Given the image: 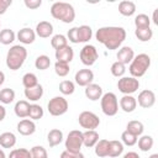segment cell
<instances>
[{
	"label": "cell",
	"mask_w": 158,
	"mask_h": 158,
	"mask_svg": "<svg viewBox=\"0 0 158 158\" xmlns=\"http://www.w3.org/2000/svg\"><path fill=\"white\" fill-rule=\"evenodd\" d=\"M95 38L109 51H115L118 49L126 40V30L120 26H104L96 31Z\"/></svg>",
	"instance_id": "6da1fadb"
},
{
	"label": "cell",
	"mask_w": 158,
	"mask_h": 158,
	"mask_svg": "<svg viewBox=\"0 0 158 158\" xmlns=\"http://www.w3.org/2000/svg\"><path fill=\"white\" fill-rule=\"evenodd\" d=\"M51 15L53 19L59 20L64 23H72L75 19V10L73 5L64 1H56L51 6Z\"/></svg>",
	"instance_id": "7a4b0ae2"
},
{
	"label": "cell",
	"mask_w": 158,
	"mask_h": 158,
	"mask_svg": "<svg viewBox=\"0 0 158 158\" xmlns=\"http://www.w3.org/2000/svg\"><path fill=\"white\" fill-rule=\"evenodd\" d=\"M26 58L27 49L21 44H15L6 53V67L10 70H17L23 65Z\"/></svg>",
	"instance_id": "3957f363"
},
{
	"label": "cell",
	"mask_w": 158,
	"mask_h": 158,
	"mask_svg": "<svg viewBox=\"0 0 158 158\" xmlns=\"http://www.w3.org/2000/svg\"><path fill=\"white\" fill-rule=\"evenodd\" d=\"M149 67H151V57L146 53H139L133 57L132 62L128 65V72L131 77L138 79L146 74Z\"/></svg>",
	"instance_id": "277c9868"
},
{
	"label": "cell",
	"mask_w": 158,
	"mask_h": 158,
	"mask_svg": "<svg viewBox=\"0 0 158 158\" xmlns=\"http://www.w3.org/2000/svg\"><path fill=\"white\" fill-rule=\"evenodd\" d=\"M100 105H101V111L106 116H115L118 111V100L116 94L109 91L102 94L100 99Z\"/></svg>",
	"instance_id": "5b68a950"
},
{
	"label": "cell",
	"mask_w": 158,
	"mask_h": 158,
	"mask_svg": "<svg viewBox=\"0 0 158 158\" xmlns=\"http://www.w3.org/2000/svg\"><path fill=\"white\" fill-rule=\"evenodd\" d=\"M68 107H69V104H68L67 99H64L63 96H54L47 104L48 112L52 116H62V115H64L68 111Z\"/></svg>",
	"instance_id": "8992f818"
},
{
	"label": "cell",
	"mask_w": 158,
	"mask_h": 158,
	"mask_svg": "<svg viewBox=\"0 0 158 158\" xmlns=\"http://www.w3.org/2000/svg\"><path fill=\"white\" fill-rule=\"evenodd\" d=\"M65 146V151L69 152H80L81 147H83V132L79 130H72L64 142Z\"/></svg>",
	"instance_id": "52a82bcc"
},
{
	"label": "cell",
	"mask_w": 158,
	"mask_h": 158,
	"mask_svg": "<svg viewBox=\"0 0 158 158\" xmlns=\"http://www.w3.org/2000/svg\"><path fill=\"white\" fill-rule=\"evenodd\" d=\"M139 88V80L133 77H122L117 81V89L123 95H132Z\"/></svg>",
	"instance_id": "ba28073f"
},
{
	"label": "cell",
	"mask_w": 158,
	"mask_h": 158,
	"mask_svg": "<svg viewBox=\"0 0 158 158\" xmlns=\"http://www.w3.org/2000/svg\"><path fill=\"white\" fill-rule=\"evenodd\" d=\"M79 125L85 130H95L100 125V118L91 111H81L78 117Z\"/></svg>",
	"instance_id": "9c48e42d"
},
{
	"label": "cell",
	"mask_w": 158,
	"mask_h": 158,
	"mask_svg": "<svg viewBox=\"0 0 158 158\" xmlns=\"http://www.w3.org/2000/svg\"><path fill=\"white\" fill-rule=\"evenodd\" d=\"M79 57H80V60H81V63L84 65L90 67V65L95 64V62L98 60L99 53H98V49H96L95 46H93V44H85L80 49Z\"/></svg>",
	"instance_id": "30bf717a"
},
{
	"label": "cell",
	"mask_w": 158,
	"mask_h": 158,
	"mask_svg": "<svg viewBox=\"0 0 158 158\" xmlns=\"http://www.w3.org/2000/svg\"><path fill=\"white\" fill-rule=\"evenodd\" d=\"M136 101L141 107L149 109L156 104V94L149 89H144L138 94V98L136 99Z\"/></svg>",
	"instance_id": "8fae6325"
},
{
	"label": "cell",
	"mask_w": 158,
	"mask_h": 158,
	"mask_svg": "<svg viewBox=\"0 0 158 158\" xmlns=\"http://www.w3.org/2000/svg\"><path fill=\"white\" fill-rule=\"evenodd\" d=\"M75 83L79 85V86H86L89 84L93 83L94 80V73L91 69L89 68H84V69H79L77 73H75Z\"/></svg>",
	"instance_id": "7c38bea8"
},
{
	"label": "cell",
	"mask_w": 158,
	"mask_h": 158,
	"mask_svg": "<svg viewBox=\"0 0 158 158\" xmlns=\"http://www.w3.org/2000/svg\"><path fill=\"white\" fill-rule=\"evenodd\" d=\"M56 59L57 62H62V63H70L74 58V51L70 46H64L59 49H56Z\"/></svg>",
	"instance_id": "4fadbf2b"
},
{
	"label": "cell",
	"mask_w": 158,
	"mask_h": 158,
	"mask_svg": "<svg viewBox=\"0 0 158 158\" xmlns=\"http://www.w3.org/2000/svg\"><path fill=\"white\" fill-rule=\"evenodd\" d=\"M36 131V123L35 121L30 118H22L17 123V132L22 136H31Z\"/></svg>",
	"instance_id": "5bb4252c"
},
{
	"label": "cell",
	"mask_w": 158,
	"mask_h": 158,
	"mask_svg": "<svg viewBox=\"0 0 158 158\" xmlns=\"http://www.w3.org/2000/svg\"><path fill=\"white\" fill-rule=\"evenodd\" d=\"M135 57V52L133 49L130 47V46H123V47H120L118 48V52L116 54V58H117V62L122 63V64H130L132 62Z\"/></svg>",
	"instance_id": "9a60e30c"
},
{
	"label": "cell",
	"mask_w": 158,
	"mask_h": 158,
	"mask_svg": "<svg viewBox=\"0 0 158 158\" xmlns=\"http://www.w3.org/2000/svg\"><path fill=\"white\" fill-rule=\"evenodd\" d=\"M16 38L22 43V44H31L35 42L36 40V32L30 28V27H23L21 28L17 35H16Z\"/></svg>",
	"instance_id": "2e32d148"
},
{
	"label": "cell",
	"mask_w": 158,
	"mask_h": 158,
	"mask_svg": "<svg viewBox=\"0 0 158 158\" xmlns=\"http://www.w3.org/2000/svg\"><path fill=\"white\" fill-rule=\"evenodd\" d=\"M85 96L91 100V101H98L99 99H101L102 96V88L99 85V84H95V83H91L89 85L85 86Z\"/></svg>",
	"instance_id": "e0dca14e"
},
{
	"label": "cell",
	"mask_w": 158,
	"mask_h": 158,
	"mask_svg": "<svg viewBox=\"0 0 158 158\" xmlns=\"http://www.w3.org/2000/svg\"><path fill=\"white\" fill-rule=\"evenodd\" d=\"M118 106L122 109V111L130 114V112H133L137 107V101H136V98L132 96V95H123L120 101H118Z\"/></svg>",
	"instance_id": "ac0fdd59"
},
{
	"label": "cell",
	"mask_w": 158,
	"mask_h": 158,
	"mask_svg": "<svg viewBox=\"0 0 158 158\" xmlns=\"http://www.w3.org/2000/svg\"><path fill=\"white\" fill-rule=\"evenodd\" d=\"M35 32H36V36L41 38H48L53 33V25L49 21H41L37 23Z\"/></svg>",
	"instance_id": "d6986e66"
},
{
	"label": "cell",
	"mask_w": 158,
	"mask_h": 158,
	"mask_svg": "<svg viewBox=\"0 0 158 158\" xmlns=\"http://www.w3.org/2000/svg\"><path fill=\"white\" fill-rule=\"evenodd\" d=\"M99 141V133L95 130H86L83 132V146L91 148Z\"/></svg>",
	"instance_id": "ffe728a7"
},
{
	"label": "cell",
	"mask_w": 158,
	"mask_h": 158,
	"mask_svg": "<svg viewBox=\"0 0 158 158\" xmlns=\"http://www.w3.org/2000/svg\"><path fill=\"white\" fill-rule=\"evenodd\" d=\"M30 102L27 100H19L16 104H15V107H14V111H15V115L20 118H25V117H28V112H30Z\"/></svg>",
	"instance_id": "44dd1931"
},
{
	"label": "cell",
	"mask_w": 158,
	"mask_h": 158,
	"mask_svg": "<svg viewBox=\"0 0 158 158\" xmlns=\"http://www.w3.org/2000/svg\"><path fill=\"white\" fill-rule=\"evenodd\" d=\"M25 96L30 101H38L43 96V86L41 84H37L33 88L25 89Z\"/></svg>",
	"instance_id": "7402d4cb"
},
{
	"label": "cell",
	"mask_w": 158,
	"mask_h": 158,
	"mask_svg": "<svg viewBox=\"0 0 158 158\" xmlns=\"http://www.w3.org/2000/svg\"><path fill=\"white\" fill-rule=\"evenodd\" d=\"M118 12L122 16H132L136 12V4L131 0H123L118 4Z\"/></svg>",
	"instance_id": "603a6c76"
},
{
	"label": "cell",
	"mask_w": 158,
	"mask_h": 158,
	"mask_svg": "<svg viewBox=\"0 0 158 158\" xmlns=\"http://www.w3.org/2000/svg\"><path fill=\"white\" fill-rule=\"evenodd\" d=\"M63 141V132L59 128H52L47 135V142L49 147H56Z\"/></svg>",
	"instance_id": "cb8c5ba5"
},
{
	"label": "cell",
	"mask_w": 158,
	"mask_h": 158,
	"mask_svg": "<svg viewBox=\"0 0 158 158\" xmlns=\"http://www.w3.org/2000/svg\"><path fill=\"white\" fill-rule=\"evenodd\" d=\"M93 37V30L88 25H81L78 27V42L79 43H86Z\"/></svg>",
	"instance_id": "d4e9b609"
},
{
	"label": "cell",
	"mask_w": 158,
	"mask_h": 158,
	"mask_svg": "<svg viewBox=\"0 0 158 158\" xmlns=\"http://www.w3.org/2000/svg\"><path fill=\"white\" fill-rule=\"evenodd\" d=\"M122 152H123V144L121 141H117V139L109 141V156L107 157L116 158V157H120Z\"/></svg>",
	"instance_id": "484cf974"
},
{
	"label": "cell",
	"mask_w": 158,
	"mask_h": 158,
	"mask_svg": "<svg viewBox=\"0 0 158 158\" xmlns=\"http://www.w3.org/2000/svg\"><path fill=\"white\" fill-rule=\"evenodd\" d=\"M126 131H128L130 133L135 135L136 137H139L142 136L143 131H144V126L141 121H137V120H131L127 122V126H126Z\"/></svg>",
	"instance_id": "4316f807"
},
{
	"label": "cell",
	"mask_w": 158,
	"mask_h": 158,
	"mask_svg": "<svg viewBox=\"0 0 158 158\" xmlns=\"http://www.w3.org/2000/svg\"><path fill=\"white\" fill-rule=\"evenodd\" d=\"M16 144V136L12 132H2L0 135V146L2 148H12Z\"/></svg>",
	"instance_id": "83f0119b"
},
{
	"label": "cell",
	"mask_w": 158,
	"mask_h": 158,
	"mask_svg": "<svg viewBox=\"0 0 158 158\" xmlns=\"http://www.w3.org/2000/svg\"><path fill=\"white\" fill-rule=\"evenodd\" d=\"M137 142H138V148H139L142 152H148V151H151L152 147H153V144H154V139H153V137L149 136V135H142V136L137 139Z\"/></svg>",
	"instance_id": "f1b7e54d"
},
{
	"label": "cell",
	"mask_w": 158,
	"mask_h": 158,
	"mask_svg": "<svg viewBox=\"0 0 158 158\" xmlns=\"http://www.w3.org/2000/svg\"><path fill=\"white\" fill-rule=\"evenodd\" d=\"M95 154L100 158L107 157L109 156V141L107 139H99L96 144L94 146Z\"/></svg>",
	"instance_id": "f546056e"
},
{
	"label": "cell",
	"mask_w": 158,
	"mask_h": 158,
	"mask_svg": "<svg viewBox=\"0 0 158 158\" xmlns=\"http://www.w3.org/2000/svg\"><path fill=\"white\" fill-rule=\"evenodd\" d=\"M16 40V33L10 28H4L0 31V43L9 46Z\"/></svg>",
	"instance_id": "4dcf8cb0"
},
{
	"label": "cell",
	"mask_w": 158,
	"mask_h": 158,
	"mask_svg": "<svg viewBox=\"0 0 158 158\" xmlns=\"http://www.w3.org/2000/svg\"><path fill=\"white\" fill-rule=\"evenodd\" d=\"M135 35H136V37L141 42H148L153 37V31L151 30V27H147V28H136L135 30Z\"/></svg>",
	"instance_id": "1f68e13d"
},
{
	"label": "cell",
	"mask_w": 158,
	"mask_h": 158,
	"mask_svg": "<svg viewBox=\"0 0 158 158\" xmlns=\"http://www.w3.org/2000/svg\"><path fill=\"white\" fill-rule=\"evenodd\" d=\"M43 115H44V111H43L41 105H38V104H31L30 105V112H28L30 120H32V121L40 120L43 117Z\"/></svg>",
	"instance_id": "d6a6232c"
},
{
	"label": "cell",
	"mask_w": 158,
	"mask_h": 158,
	"mask_svg": "<svg viewBox=\"0 0 158 158\" xmlns=\"http://www.w3.org/2000/svg\"><path fill=\"white\" fill-rule=\"evenodd\" d=\"M15 100V91L10 88H4L0 90V102L1 104H11Z\"/></svg>",
	"instance_id": "836d02e7"
},
{
	"label": "cell",
	"mask_w": 158,
	"mask_h": 158,
	"mask_svg": "<svg viewBox=\"0 0 158 158\" xmlns=\"http://www.w3.org/2000/svg\"><path fill=\"white\" fill-rule=\"evenodd\" d=\"M51 46L54 49H59V48H62L64 46H68V40H67V37L64 35H60V33L54 35L51 38Z\"/></svg>",
	"instance_id": "e575fe53"
},
{
	"label": "cell",
	"mask_w": 158,
	"mask_h": 158,
	"mask_svg": "<svg viewBox=\"0 0 158 158\" xmlns=\"http://www.w3.org/2000/svg\"><path fill=\"white\" fill-rule=\"evenodd\" d=\"M135 26L136 28H147L151 26V19L146 14H138L135 17Z\"/></svg>",
	"instance_id": "d590c367"
},
{
	"label": "cell",
	"mask_w": 158,
	"mask_h": 158,
	"mask_svg": "<svg viewBox=\"0 0 158 158\" xmlns=\"http://www.w3.org/2000/svg\"><path fill=\"white\" fill-rule=\"evenodd\" d=\"M49 65H51V59H49V57L46 56V54L38 56V57L36 58V60H35V67H36L37 69H40V70H46V69L49 68Z\"/></svg>",
	"instance_id": "8d00e7d4"
},
{
	"label": "cell",
	"mask_w": 158,
	"mask_h": 158,
	"mask_svg": "<svg viewBox=\"0 0 158 158\" xmlns=\"http://www.w3.org/2000/svg\"><path fill=\"white\" fill-rule=\"evenodd\" d=\"M110 72H111V74H112L114 77H116V78H122L123 74L126 73V65L116 60V62H114V63L111 64Z\"/></svg>",
	"instance_id": "74e56055"
},
{
	"label": "cell",
	"mask_w": 158,
	"mask_h": 158,
	"mask_svg": "<svg viewBox=\"0 0 158 158\" xmlns=\"http://www.w3.org/2000/svg\"><path fill=\"white\" fill-rule=\"evenodd\" d=\"M22 84L25 86V89H28V88H33L38 84V79H37V75L35 73H26L23 77H22Z\"/></svg>",
	"instance_id": "f35d334b"
},
{
	"label": "cell",
	"mask_w": 158,
	"mask_h": 158,
	"mask_svg": "<svg viewBox=\"0 0 158 158\" xmlns=\"http://www.w3.org/2000/svg\"><path fill=\"white\" fill-rule=\"evenodd\" d=\"M59 91L63 95H72L75 91V85L72 80H62L59 84Z\"/></svg>",
	"instance_id": "ab89813d"
},
{
	"label": "cell",
	"mask_w": 158,
	"mask_h": 158,
	"mask_svg": "<svg viewBox=\"0 0 158 158\" xmlns=\"http://www.w3.org/2000/svg\"><path fill=\"white\" fill-rule=\"evenodd\" d=\"M137 139H138V137H136L135 135L130 133V132L126 131V130L121 133V142H122V144H125V146L132 147V146H135V144L137 143Z\"/></svg>",
	"instance_id": "60d3db41"
},
{
	"label": "cell",
	"mask_w": 158,
	"mask_h": 158,
	"mask_svg": "<svg viewBox=\"0 0 158 158\" xmlns=\"http://www.w3.org/2000/svg\"><path fill=\"white\" fill-rule=\"evenodd\" d=\"M54 72L58 77H67L70 72L69 64L68 63H62V62H56L54 63Z\"/></svg>",
	"instance_id": "b9f144b4"
},
{
	"label": "cell",
	"mask_w": 158,
	"mask_h": 158,
	"mask_svg": "<svg viewBox=\"0 0 158 158\" xmlns=\"http://www.w3.org/2000/svg\"><path fill=\"white\" fill-rule=\"evenodd\" d=\"M7 158H31V153L26 148H15L9 153Z\"/></svg>",
	"instance_id": "7bdbcfd3"
},
{
	"label": "cell",
	"mask_w": 158,
	"mask_h": 158,
	"mask_svg": "<svg viewBox=\"0 0 158 158\" xmlns=\"http://www.w3.org/2000/svg\"><path fill=\"white\" fill-rule=\"evenodd\" d=\"M31 158H48V153L44 147L42 146H33L30 149Z\"/></svg>",
	"instance_id": "ee69618b"
},
{
	"label": "cell",
	"mask_w": 158,
	"mask_h": 158,
	"mask_svg": "<svg viewBox=\"0 0 158 158\" xmlns=\"http://www.w3.org/2000/svg\"><path fill=\"white\" fill-rule=\"evenodd\" d=\"M67 40H69L72 43H79L78 42V27H72L67 32Z\"/></svg>",
	"instance_id": "f6af8a7d"
},
{
	"label": "cell",
	"mask_w": 158,
	"mask_h": 158,
	"mask_svg": "<svg viewBox=\"0 0 158 158\" xmlns=\"http://www.w3.org/2000/svg\"><path fill=\"white\" fill-rule=\"evenodd\" d=\"M59 158H85V157H84V154L81 152L74 153V152H69V151H63L60 153Z\"/></svg>",
	"instance_id": "bcb514c9"
},
{
	"label": "cell",
	"mask_w": 158,
	"mask_h": 158,
	"mask_svg": "<svg viewBox=\"0 0 158 158\" xmlns=\"http://www.w3.org/2000/svg\"><path fill=\"white\" fill-rule=\"evenodd\" d=\"M23 4H25V6L27 9L36 10V9H38L42 5V0H25Z\"/></svg>",
	"instance_id": "7dc6e473"
},
{
	"label": "cell",
	"mask_w": 158,
	"mask_h": 158,
	"mask_svg": "<svg viewBox=\"0 0 158 158\" xmlns=\"http://www.w3.org/2000/svg\"><path fill=\"white\" fill-rule=\"evenodd\" d=\"M12 0H0V15H4L11 6Z\"/></svg>",
	"instance_id": "c3c4849f"
},
{
	"label": "cell",
	"mask_w": 158,
	"mask_h": 158,
	"mask_svg": "<svg viewBox=\"0 0 158 158\" xmlns=\"http://www.w3.org/2000/svg\"><path fill=\"white\" fill-rule=\"evenodd\" d=\"M122 158H141V157L138 156V153H137V152H133V151H131V152H127V153H125Z\"/></svg>",
	"instance_id": "681fc988"
},
{
	"label": "cell",
	"mask_w": 158,
	"mask_h": 158,
	"mask_svg": "<svg viewBox=\"0 0 158 158\" xmlns=\"http://www.w3.org/2000/svg\"><path fill=\"white\" fill-rule=\"evenodd\" d=\"M152 22H153L154 25H158V9H154V11H153Z\"/></svg>",
	"instance_id": "f907efd6"
},
{
	"label": "cell",
	"mask_w": 158,
	"mask_h": 158,
	"mask_svg": "<svg viewBox=\"0 0 158 158\" xmlns=\"http://www.w3.org/2000/svg\"><path fill=\"white\" fill-rule=\"evenodd\" d=\"M6 116V109L4 107V105H0V122L5 118Z\"/></svg>",
	"instance_id": "816d5d0a"
},
{
	"label": "cell",
	"mask_w": 158,
	"mask_h": 158,
	"mask_svg": "<svg viewBox=\"0 0 158 158\" xmlns=\"http://www.w3.org/2000/svg\"><path fill=\"white\" fill-rule=\"evenodd\" d=\"M4 81H5V74H4V72L0 70V86L4 84Z\"/></svg>",
	"instance_id": "f5cc1de1"
},
{
	"label": "cell",
	"mask_w": 158,
	"mask_h": 158,
	"mask_svg": "<svg viewBox=\"0 0 158 158\" xmlns=\"http://www.w3.org/2000/svg\"><path fill=\"white\" fill-rule=\"evenodd\" d=\"M0 158H6V154H5V152L2 149H0Z\"/></svg>",
	"instance_id": "db71d44e"
},
{
	"label": "cell",
	"mask_w": 158,
	"mask_h": 158,
	"mask_svg": "<svg viewBox=\"0 0 158 158\" xmlns=\"http://www.w3.org/2000/svg\"><path fill=\"white\" fill-rule=\"evenodd\" d=\"M148 158H158V153H153V154H151Z\"/></svg>",
	"instance_id": "11a10c76"
},
{
	"label": "cell",
	"mask_w": 158,
	"mask_h": 158,
	"mask_svg": "<svg viewBox=\"0 0 158 158\" xmlns=\"http://www.w3.org/2000/svg\"><path fill=\"white\" fill-rule=\"evenodd\" d=\"M0 26H1V22H0Z\"/></svg>",
	"instance_id": "9f6ffc18"
}]
</instances>
